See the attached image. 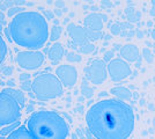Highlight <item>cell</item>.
I'll use <instances>...</instances> for the list:
<instances>
[{"label":"cell","mask_w":155,"mask_h":139,"mask_svg":"<svg viewBox=\"0 0 155 139\" xmlns=\"http://www.w3.org/2000/svg\"><path fill=\"white\" fill-rule=\"evenodd\" d=\"M68 31L71 35L72 40L74 41L79 45H84L86 43H88V35H87V28L84 27H79L75 25L68 26Z\"/></svg>","instance_id":"30bf717a"},{"label":"cell","mask_w":155,"mask_h":139,"mask_svg":"<svg viewBox=\"0 0 155 139\" xmlns=\"http://www.w3.org/2000/svg\"><path fill=\"white\" fill-rule=\"evenodd\" d=\"M0 46H1V57H0V63H4V60L6 58V55H7V44L5 40H4V37L2 36H0Z\"/></svg>","instance_id":"d6986e66"},{"label":"cell","mask_w":155,"mask_h":139,"mask_svg":"<svg viewBox=\"0 0 155 139\" xmlns=\"http://www.w3.org/2000/svg\"><path fill=\"white\" fill-rule=\"evenodd\" d=\"M45 61V55L41 51H20L16 55V63L21 68L36 70Z\"/></svg>","instance_id":"8992f818"},{"label":"cell","mask_w":155,"mask_h":139,"mask_svg":"<svg viewBox=\"0 0 155 139\" xmlns=\"http://www.w3.org/2000/svg\"><path fill=\"white\" fill-rule=\"evenodd\" d=\"M11 40L26 49H41L49 38V26L38 12H21L8 25Z\"/></svg>","instance_id":"7a4b0ae2"},{"label":"cell","mask_w":155,"mask_h":139,"mask_svg":"<svg viewBox=\"0 0 155 139\" xmlns=\"http://www.w3.org/2000/svg\"><path fill=\"white\" fill-rule=\"evenodd\" d=\"M36 139H66L70 126L66 119L54 111H37L29 116L26 123Z\"/></svg>","instance_id":"3957f363"},{"label":"cell","mask_w":155,"mask_h":139,"mask_svg":"<svg viewBox=\"0 0 155 139\" xmlns=\"http://www.w3.org/2000/svg\"><path fill=\"white\" fill-rule=\"evenodd\" d=\"M31 89L35 96L41 101L57 99L64 93L63 84L51 73H44L36 77L31 82Z\"/></svg>","instance_id":"277c9868"},{"label":"cell","mask_w":155,"mask_h":139,"mask_svg":"<svg viewBox=\"0 0 155 139\" xmlns=\"http://www.w3.org/2000/svg\"><path fill=\"white\" fill-rule=\"evenodd\" d=\"M87 77L94 85H101L107 80L108 77V66L104 60L94 59L87 66Z\"/></svg>","instance_id":"52a82bcc"},{"label":"cell","mask_w":155,"mask_h":139,"mask_svg":"<svg viewBox=\"0 0 155 139\" xmlns=\"http://www.w3.org/2000/svg\"><path fill=\"white\" fill-rule=\"evenodd\" d=\"M67 59L71 60V61H74V63H78V61L81 60V57L75 52H70L67 55Z\"/></svg>","instance_id":"44dd1931"},{"label":"cell","mask_w":155,"mask_h":139,"mask_svg":"<svg viewBox=\"0 0 155 139\" xmlns=\"http://www.w3.org/2000/svg\"><path fill=\"white\" fill-rule=\"evenodd\" d=\"M21 106L8 94H0V125L1 127L19 122Z\"/></svg>","instance_id":"5b68a950"},{"label":"cell","mask_w":155,"mask_h":139,"mask_svg":"<svg viewBox=\"0 0 155 139\" xmlns=\"http://www.w3.org/2000/svg\"><path fill=\"white\" fill-rule=\"evenodd\" d=\"M20 125V122H16V123H13V124H9V125H6L4 126V127H1V130H0V133H1V136H8V134H11V133L13 132L14 130H16Z\"/></svg>","instance_id":"e0dca14e"},{"label":"cell","mask_w":155,"mask_h":139,"mask_svg":"<svg viewBox=\"0 0 155 139\" xmlns=\"http://www.w3.org/2000/svg\"><path fill=\"white\" fill-rule=\"evenodd\" d=\"M56 77L66 87H73L78 81L77 68L70 64H61L56 68Z\"/></svg>","instance_id":"9c48e42d"},{"label":"cell","mask_w":155,"mask_h":139,"mask_svg":"<svg viewBox=\"0 0 155 139\" xmlns=\"http://www.w3.org/2000/svg\"><path fill=\"white\" fill-rule=\"evenodd\" d=\"M61 36V27H59L58 25H54L52 27L51 33H50V40L52 42L59 40V37Z\"/></svg>","instance_id":"ac0fdd59"},{"label":"cell","mask_w":155,"mask_h":139,"mask_svg":"<svg viewBox=\"0 0 155 139\" xmlns=\"http://www.w3.org/2000/svg\"><path fill=\"white\" fill-rule=\"evenodd\" d=\"M6 139H36L29 129L25 125H20L16 130H14L11 134L7 136Z\"/></svg>","instance_id":"5bb4252c"},{"label":"cell","mask_w":155,"mask_h":139,"mask_svg":"<svg viewBox=\"0 0 155 139\" xmlns=\"http://www.w3.org/2000/svg\"><path fill=\"white\" fill-rule=\"evenodd\" d=\"M119 53H120L122 59H124L125 61H130V63H133V61L138 60L139 59V56H140L139 49L134 44H126V45H124L120 49Z\"/></svg>","instance_id":"8fae6325"},{"label":"cell","mask_w":155,"mask_h":139,"mask_svg":"<svg viewBox=\"0 0 155 139\" xmlns=\"http://www.w3.org/2000/svg\"><path fill=\"white\" fill-rule=\"evenodd\" d=\"M95 49H96V46L94 45V44H91V43H86V44L80 46V50H81L84 53L94 52V51H95Z\"/></svg>","instance_id":"ffe728a7"},{"label":"cell","mask_w":155,"mask_h":139,"mask_svg":"<svg viewBox=\"0 0 155 139\" xmlns=\"http://www.w3.org/2000/svg\"><path fill=\"white\" fill-rule=\"evenodd\" d=\"M108 73L112 81H120L131 75L132 70L127 61L122 58H114L108 64Z\"/></svg>","instance_id":"ba28073f"},{"label":"cell","mask_w":155,"mask_h":139,"mask_svg":"<svg viewBox=\"0 0 155 139\" xmlns=\"http://www.w3.org/2000/svg\"><path fill=\"white\" fill-rule=\"evenodd\" d=\"M1 92H4L5 94H8L9 96H12L21 107L25 106L26 96H25V93L22 92V91H20L18 88H6V89H2Z\"/></svg>","instance_id":"9a60e30c"},{"label":"cell","mask_w":155,"mask_h":139,"mask_svg":"<svg viewBox=\"0 0 155 139\" xmlns=\"http://www.w3.org/2000/svg\"><path fill=\"white\" fill-rule=\"evenodd\" d=\"M111 93L117 96L118 99H122V100H130L131 99V96H132V93L130 92L127 88H125V87H115V88H112L111 89Z\"/></svg>","instance_id":"2e32d148"},{"label":"cell","mask_w":155,"mask_h":139,"mask_svg":"<svg viewBox=\"0 0 155 139\" xmlns=\"http://www.w3.org/2000/svg\"><path fill=\"white\" fill-rule=\"evenodd\" d=\"M48 57L52 63H58L64 57V48L59 42H54L48 50Z\"/></svg>","instance_id":"4fadbf2b"},{"label":"cell","mask_w":155,"mask_h":139,"mask_svg":"<svg viewBox=\"0 0 155 139\" xmlns=\"http://www.w3.org/2000/svg\"><path fill=\"white\" fill-rule=\"evenodd\" d=\"M1 26H4V14H1Z\"/></svg>","instance_id":"7402d4cb"},{"label":"cell","mask_w":155,"mask_h":139,"mask_svg":"<svg viewBox=\"0 0 155 139\" xmlns=\"http://www.w3.org/2000/svg\"><path fill=\"white\" fill-rule=\"evenodd\" d=\"M153 126H154V130H155V118L153 119Z\"/></svg>","instance_id":"603a6c76"},{"label":"cell","mask_w":155,"mask_h":139,"mask_svg":"<svg viewBox=\"0 0 155 139\" xmlns=\"http://www.w3.org/2000/svg\"><path fill=\"white\" fill-rule=\"evenodd\" d=\"M103 20H105V18L101 14H89L84 18V26L88 29L101 30L103 28Z\"/></svg>","instance_id":"7c38bea8"},{"label":"cell","mask_w":155,"mask_h":139,"mask_svg":"<svg viewBox=\"0 0 155 139\" xmlns=\"http://www.w3.org/2000/svg\"><path fill=\"white\" fill-rule=\"evenodd\" d=\"M86 124L95 139H127L134 130L136 117L125 102L105 99L88 109Z\"/></svg>","instance_id":"6da1fadb"}]
</instances>
